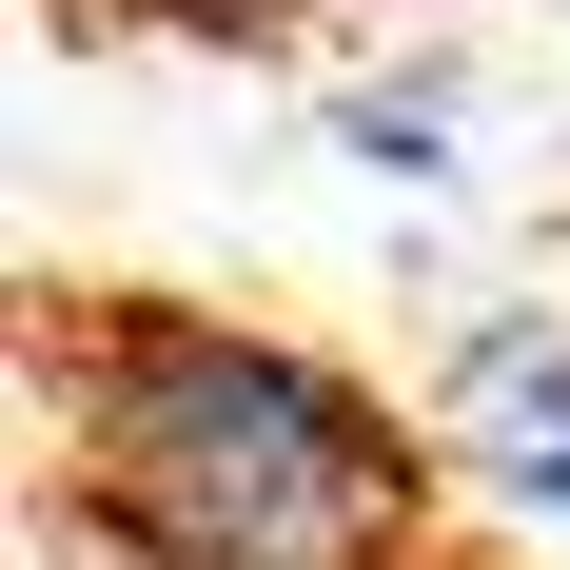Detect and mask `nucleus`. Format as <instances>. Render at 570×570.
Wrapping results in <instances>:
<instances>
[{"label": "nucleus", "mask_w": 570, "mask_h": 570, "mask_svg": "<svg viewBox=\"0 0 570 570\" xmlns=\"http://www.w3.org/2000/svg\"><path fill=\"white\" fill-rule=\"evenodd\" d=\"M40 374H79V512L118 570H394L433 512L413 433L276 335L99 295L40 335Z\"/></svg>", "instance_id": "nucleus-1"}, {"label": "nucleus", "mask_w": 570, "mask_h": 570, "mask_svg": "<svg viewBox=\"0 0 570 570\" xmlns=\"http://www.w3.org/2000/svg\"><path fill=\"white\" fill-rule=\"evenodd\" d=\"M79 20H138V40H295L315 0H79Z\"/></svg>", "instance_id": "nucleus-2"}]
</instances>
